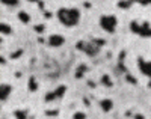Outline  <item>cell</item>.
Here are the masks:
<instances>
[{
    "label": "cell",
    "mask_w": 151,
    "mask_h": 119,
    "mask_svg": "<svg viewBox=\"0 0 151 119\" xmlns=\"http://www.w3.org/2000/svg\"><path fill=\"white\" fill-rule=\"evenodd\" d=\"M58 20L65 26V27H74L80 23L82 14L77 8H60L56 12Z\"/></svg>",
    "instance_id": "obj_1"
},
{
    "label": "cell",
    "mask_w": 151,
    "mask_h": 119,
    "mask_svg": "<svg viewBox=\"0 0 151 119\" xmlns=\"http://www.w3.org/2000/svg\"><path fill=\"white\" fill-rule=\"evenodd\" d=\"M104 44H106L104 39H98V38H92L89 41L88 39H82V41H79L76 44V48L83 51L88 57H95Z\"/></svg>",
    "instance_id": "obj_2"
},
{
    "label": "cell",
    "mask_w": 151,
    "mask_h": 119,
    "mask_svg": "<svg viewBox=\"0 0 151 119\" xmlns=\"http://www.w3.org/2000/svg\"><path fill=\"white\" fill-rule=\"evenodd\" d=\"M98 23H100V27H101L106 33H115V30L118 27V18H116V15H112V14L101 15Z\"/></svg>",
    "instance_id": "obj_3"
},
{
    "label": "cell",
    "mask_w": 151,
    "mask_h": 119,
    "mask_svg": "<svg viewBox=\"0 0 151 119\" xmlns=\"http://www.w3.org/2000/svg\"><path fill=\"white\" fill-rule=\"evenodd\" d=\"M130 30L141 38H151V24L148 21L139 23V21L133 20L130 23Z\"/></svg>",
    "instance_id": "obj_4"
},
{
    "label": "cell",
    "mask_w": 151,
    "mask_h": 119,
    "mask_svg": "<svg viewBox=\"0 0 151 119\" xmlns=\"http://www.w3.org/2000/svg\"><path fill=\"white\" fill-rule=\"evenodd\" d=\"M65 92H67V86L65 85H60V86H58L55 90H52V92H48V94L45 95V103H50V101H55V100H59V98H62L65 95Z\"/></svg>",
    "instance_id": "obj_5"
},
{
    "label": "cell",
    "mask_w": 151,
    "mask_h": 119,
    "mask_svg": "<svg viewBox=\"0 0 151 119\" xmlns=\"http://www.w3.org/2000/svg\"><path fill=\"white\" fill-rule=\"evenodd\" d=\"M137 67H139V71L151 78V60H145L144 57H137Z\"/></svg>",
    "instance_id": "obj_6"
},
{
    "label": "cell",
    "mask_w": 151,
    "mask_h": 119,
    "mask_svg": "<svg viewBox=\"0 0 151 119\" xmlns=\"http://www.w3.org/2000/svg\"><path fill=\"white\" fill-rule=\"evenodd\" d=\"M64 42H65L64 36H62V35H58V33L50 35L48 39H47V44H48L50 47H53V48H59L60 45H64Z\"/></svg>",
    "instance_id": "obj_7"
},
{
    "label": "cell",
    "mask_w": 151,
    "mask_h": 119,
    "mask_svg": "<svg viewBox=\"0 0 151 119\" xmlns=\"http://www.w3.org/2000/svg\"><path fill=\"white\" fill-rule=\"evenodd\" d=\"M98 105H100V109H101L104 113H109L113 109V101L110 98H103V100L98 101Z\"/></svg>",
    "instance_id": "obj_8"
},
{
    "label": "cell",
    "mask_w": 151,
    "mask_h": 119,
    "mask_svg": "<svg viewBox=\"0 0 151 119\" xmlns=\"http://www.w3.org/2000/svg\"><path fill=\"white\" fill-rule=\"evenodd\" d=\"M11 92H12V86L9 83H3L2 87H0V100L2 101H6L11 95Z\"/></svg>",
    "instance_id": "obj_9"
},
{
    "label": "cell",
    "mask_w": 151,
    "mask_h": 119,
    "mask_svg": "<svg viewBox=\"0 0 151 119\" xmlns=\"http://www.w3.org/2000/svg\"><path fill=\"white\" fill-rule=\"evenodd\" d=\"M88 72V65L86 63H80L77 68H76V72H74V77L76 78H82L85 74Z\"/></svg>",
    "instance_id": "obj_10"
},
{
    "label": "cell",
    "mask_w": 151,
    "mask_h": 119,
    "mask_svg": "<svg viewBox=\"0 0 151 119\" xmlns=\"http://www.w3.org/2000/svg\"><path fill=\"white\" fill-rule=\"evenodd\" d=\"M100 85H103L104 87H112L113 86V82H112V77L109 74H103L100 77Z\"/></svg>",
    "instance_id": "obj_11"
},
{
    "label": "cell",
    "mask_w": 151,
    "mask_h": 119,
    "mask_svg": "<svg viewBox=\"0 0 151 119\" xmlns=\"http://www.w3.org/2000/svg\"><path fill=\"white\" fill-rule=\"evenodd\" d=\"M17 17H18V20H20V21H21L23 24H29V23L32 21V18H30V15L27 14V12H26V11H20Z\"/></svg>",
    "instance_id": "obj_12"
},
{
    "label": "cell",
    "mask_w": 151,
    "mask_h": 119,
    "mask_svg": "<svg viewBox=\"0 0 151 119\" xmlns=\"http://www.w3.org/2000/svg\"><path fill=\"white\" fill-rule=\"evenodd\" d=\"M14 116H15V119H27V118H29V110H26V109H18V110L14 112Z\"/></svg>",
    "instance_id": "obj_13"
},
{
    "label": "cell",
    "mask_w": 151,
    "mask_h": 119,
    "mask_svg": "<svg viewBox=\"0 0 151 119\" xmlns=\"http://www.w3.org/2000/svg\"><path fill=\"white\" fill-rule=\"evenodd\" d=\"M38 87H40V85H38L36 78H35V77H30V78H29V82H27V89H29L30 92H36Z\"/></svg>",
    "instance_id": "obj_14"
},
{
    "label": "cell",
    "mask_w": 151,
    "mask_h": 119,
    "mask_svg": "<svg viewBox=\"0 0 151 119\" xmlns=\"http://www.w3.org/2000/svg\"><path fill=\"white\" fill-rule=\"evenodd\" d=\"M0 32H2L3 36H6V35H11L12 29H11V26L8 23H2V24H0Z\"/></svg>",
    "instance_id": "obj_15"
},
{
    "label": "cell",
    "mask_w": 151,
    "mask_h": 119,
    "mask_svg": "<svg viewBox=\"0 0 151 119\" xmlns=\"http://www.w3.org/2000/svg\"><path fill=\"white\" fill-rule=\"evenodd\" d=\"M134 2L133 0H121V2H118V8H124V9H129Z\"/></svg>",
    "instance_id": "obj_16"
},
{
    "label": "cell",
    "mask_w": 151,
    "mask_h": 119,
    "mask_svg": "<svg viewBox=\"0 0 151 119\" xmlns=\"http://www.w3.org/2000/svg\"><path fill=\"white\" fill-rule=\"evenodd\" d=\"M124 78H125V82H129L130 85H137V78H136V77H133L130 72L124 74Z\"/></svg>",
    "instance_id": "obj_17"
},
{
    "label": "cell",
    "mask_w": 151,
    "mask_h": 119,
    "mask_svg": "<svg viewBox=\"0 0 151 119\" xmlns=\"http://www.w3.org/2000/svg\"><path fill=\"white\" fill-rule=\"evenodd\" d=\"M2 3L6 6H17L20 3V0H2Z\"/></svg>",
    "instance_id": "obj_18"
},
{
    "label": "cell",
    "mask_w": 151,
    "mask_h": 119,
    "mask_svg": "<svg viewBox=\"0 0 151 119\" xmlns=\"http://www.w3.org/2000/svg\"><path fill=\"white\" fill-rule=\"evenodd\" d=\"M73 119H86V113H83V112H76V113L73 115Z\"/></svg>",
    "instance_id": "obj_19"
},
{
    "label": "cell",
    "mask_w": 151,
    "mask_h": 119,
    "mask_svg": "<svg viewBox=\"0 0 151 119\" xmlns=\"http://www.w3.org/2000/svg\"><path fill=\"white\" fill-rule=\"evenodd\" d=\"M33 29H35V32H38V33H42V32L45 30V26H44V24H40V26H35Z\"/></svg>",
    "instance_id": "obj_20"
},
{
    "label": "cell",
    "mask_w": 151,
    "mask_h": 119,
    "mask_svg": "<svg viewBox=\"0 0 151 119\" xmlns=\"http://www.w3.org/2000/svg\"><path fill=\"white\" fill-rule=\"evenodd\" d=\"M58 113H59L58 110H47V112H45L47 116H58Z\"/></svg>",
    "instance_id": "obj_21"
},
{
    "label": "cell",
    "mask_w": 151,
    "mask_h": 119,
    "mask_svg": "<svg viewBox=\"0 0 151 119\" xmlns=\"http://www.w3.org/2000/svg\"><path fill=\"white\" fill-rule=\"evenodd\" d=\"M21 54H23V51H21V50H18L17 53H12V54H11V57H12V59H17V57H20Z\"/></svg>",
    "instance_id": "obj_22"
},
{
    "label": "cell",
    "mask_w": 151,
    "mask_h": 119,
    "mask_svg": "<svg viewBox=\"0 0 151 119\" xmlns=\"http://www.w3.org/2000/svg\"><path fill=\"white\" fill-rule=\"evenodd\" d=\"M133 119H145V116H144L142 113H136V115L133 116Z\"/></svg>",
    "instance_id": "obj_23"
},
{
    "label": "cell",
    "mask_w": 151,
    "mask_h": 119,
    "mask_svg": "<svg viewBox=\"0 0 151 119\" xmlns=\"http://www.w3.org/2000/svg\"><path fill=\"white\" fill-rule=\"evenodd\" d=\"M29 2H32V3H33V2H40V0H29Z\"/></svg>",
    "instance_id": "obj_24"
}]
</instances>
